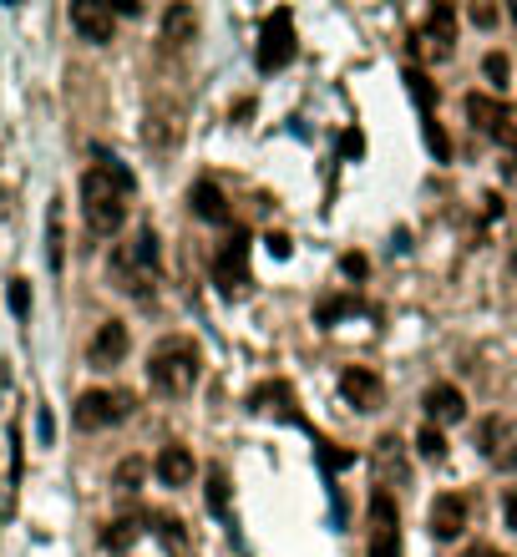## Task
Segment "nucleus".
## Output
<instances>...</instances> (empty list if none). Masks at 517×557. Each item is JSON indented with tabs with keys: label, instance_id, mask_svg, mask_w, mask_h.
<instances>
[{
	"label": "nucleus",
	"instance_id": "f257e3e1",
	"mask_svg": "<svg viewBox=\"0 0 517 557\" xmlns=\"http://www.w3.org/2000/svg\"><path fill=\"white\" fill-rule=\"evenodd\" d=\"M198 375H203V350L188 335H168L147 355V380H153L158 395H188Z\"/></svg>",
	"mask_w": 517,
	"mask_h": 557
},
{
	"label": "nucleus",
	"instance_id": "f03ea898",
	"mask_svg": "<svg viewBox=\"0 0 517 557\" xmlns=\"http://www.w3.org/2000/svg\"><path fill=\"white\" fill-rule=\"evenodd\" d=\"M127 188L107 173V168H87L82 173V213H87V228L97 233V238H112V233H122V223H127Z\"/></svg>",
	"mask_w": 517,
	"mask_h": 557
},
{
	"label": "nucleus",
	"instance_id": "7ed1b4c3",
	"mask_svg": "<svg viewBox=\"0 0 517 557\" xmlns=\"http://www.w3.org/2000/svg\"><path fill=\"white\" fill-rule=\"evenodd\" d=\"M112 274H117V284H122L127 294L147 299V279L158 274V233H153V228H137L127 244L112 254Z\"/></svg>",
	"mask_w": 517,
	"mask_h": 557
},
{
	"label": "nucleus",
	"instance_id": "20e7f679",
	"mask_svg": "<svg viewBox=\"0 0 517 557\" xmlns=\"http://www.w3.org/2000/svg\"><path fill=\"white\" fill-rule=\"evenodd\" d=\"M132 411H137V395L132 390H82L71 421H77V431H102V426L127 421Z\"/></svg>",
	"mask_w": 517,
	"mask_h": 557
},
{
	"label": "nucleus",
	"instance_id": "39448f33",
	"mask_svg": "<svg viewBox=\"0 0 517 557\" xmlns=\"http://www.w3.org/2000/svg\"><path fill=\"white\" fill-rule=\"evenodd\" d=\"M371 537H365V557H401V512H396V497L386 487L371 492Z\"/></svg>",
	"mask_w": 517,
	"mask_h": 557
},
{
	"label": "nucleus",
	"instance_id": "423d86ee",
	"mask_svg": "<svg viewBox=\"0 0 517 557\" xmlns=\"http://www.w3.org/2000/svg\"><path fill=\"white\" fill-rule=\"evenodd\" d=\"M467 117H472V132L492 137L497 147L517 152V112L497 97H482V92H467Z\"/></svg>",
	"mask_w": 517,
	"mask_h": 557
},
{
	"label": "nucleus",
	"instance_id": "0eeeda50",
	"mask_svg": "<svg viewBox=\"0 0 517 557\" xmlns=\"http://www.w3.org/2000/svg\"><path fill=\"white\" fill-rule=\"evenodd\" d=\"M406 92H411V102H416V112H421V132H426L431 157H436V163H452V137H447V127L436 122V92H431V82H426L421 66L406 71Z\"/></svg>",
	"mask_w": 517,
	"mask_h": 557
},
{
	"label": "nucleus",
	"instance_id": "6e6552de",
	"mask_svg": "<svg viewBox=\"0 0 517 557\" xmlns=\"http://www.w3.org/2000/svg\"><path fill=\"white\" fill-rule=\"evenodd\" d=\"M294 51H300V41H294V11L289 6H279L269 21H264V31H259V71L269 76V71H284L289 61H294Z\"/></svg>",
	"mask_w": 517,
	"mask_h": 557
},
{
	"label": "nucleus",
	"instance_id": "1a4fd4ad",
	"mask_svg": "<svg viewBox=\"0 0 517 557\" xmlns=\"http://www.w3.org/2000/svg\"><path fill=\"white\" fill-rule=\"evenodd\" d=\"M213 284L224 294H244V284H249V228H234L224 238V249L213 259Z\"/></svg>",
	"mask_w": 517,
	"mask_h": 557
},
{
	"label": "nucleus",
	"instance_id": "9d476101",
	"mask_svg": "<svg viewBox=\"0 0 517 557\" xmlns=\"http://www.w3.org/2000/svg\"><path fill=\"white\" fill-rule=\"evenodd\" d=\"M467 497L462 492H441L436 502H431V512H426V527H431V537L436 542H457L462 532H467Z\"/></svg>",
	"mask_w": 517,
	"mask_h": 557
},
{
	"label": "nucleus",
	"instance_id": "9b49d317",
	"mask_svg": "<svg viewBox=\"0 0 517 557\" xmlns=\"http://www.w3.org/2000/svg\"><path fill=\"white\" fill-rule=\"evenodd\" d=\"M340 395L355 406V411H381L386 406V385H381V375L376 370H365V365H350L345 375H340Z\"/></svg>",
	"mask_w": 517,
	"mask_h": 557
},
{
	"label": "nucleus",
	"instance_id": "f8f14e48",
	"mask_svg": "<svg viewBox=\"0 0 517 557\" xmlns=\"http://www.w3.org/2000/svg\"><path fill=\"white\" fill-rule=\"evenodd\" d=\"M477 446H482V456H487L497 471H517V431H512L502 416H492V421L477 426Z\"/></svg>",
	"mask_w": 517,
	"mask_h": 557
},
{
	"label": "nucleus",
	"instance_id": "ddd939ff",
	"mask_svg": "<svg viewBox=\"0 0 517 557\" xmlns=\"http://www.w3.org/2000/svg\"><path fill=\"white\" fill-rule=\"evenodd\" d=\"M127 350H132L127 325H122V320H107V325L92 335V345H87V365H92V370H112V365L127 360Z\"/></svg>",
	"mask_w": 517,
	"mask_h": 557
},
{
	"label": "nucleus",
	"instance_id": "4468645a",
	"mask_svg": "<svg viewBox=\"0 0 517 557\" xmlns=\"http://www.w3.org/2000/svg\"><path fill=\"white\" fill-rule=\"evenodd\" d=\"M71 26H77L82 41L107 46L112 31H117V16H112V6H102V0H77V6H71Z\"/></svg>",
	"mask_w": 517,
	"mask_h": 557
},
{
	"label": "nucleus",
	"instance_id": "2eb2a0df",
	"mask_svg": "<svg viewBox=\"0 0 517 557\" xmlns=\"http://www.w3.org/2000/svg\"><path fill=\"white\" fill-rule=\"evenodd\" d=\"M421 406H426V416H431V426H457V421H467V395L457 390V385H426V395H421Z\"/></svg>",
	"mask_w": 517,
	"mask_h": 557
},
{
	"label": "nucleus",
	"instance_id": "dca6fc26",
	"mask_svg": "<svg viewBox=\"0 0 517 557\" xmlns=\"http://www.w3.org/2000/svg\"><path fill=\"white\" fill-rule=\"evenodd\" d=\"M249 411H259V416H284V421H300V401H294V390H289V380H264V385H254L249 390Z\"/></svg>",
	"mask_w": 517,
	"mask_h": 557
},
{
	"label": "nucleus",
	"instance_id": "f3484780",
	"mask_svg": "<svg viewBox=\"0 0 517 557\" xmlns=\"http://www.w3.org/2000/svg\"><path fill=\"white\" fill-rule=\"evenodd\" d=\"M421 41H426V51H431L436 61H447V56L457 51V11H452V6H431Z\"/></svg>",
	"mask_w": 517,
	"mask_h": 557
},
{
	"label": "nucleus",
	"instance_id": "a211bd4d",
	"mask_svg": "<svg viewBox=\"0 0 517 557\" xmlns=\"http://www.w3.org/2000/svg\"><path fill=\"white\" fill-rule=\"evenodd\" d=\"M371 461H376V482L381 487H391V482H406L411 476V466H406V446L386 431V436H376V446H371Z\"/></svg>",
	"mask_w": 517,
	"mask_h": 557
},
{
	"label": "nucleus",
	"instance_id": "6ab92c4d",
	"mask_svg": "<svg viewBox=\"0 0 517 557\" xmlns=\"http://www.w3.org/2000/svg\"><path fill=\"white\" fill-rule=\"evenodd\" d=\"M153 471H158V482H163V487H188V482H193V451L173 441V446L158 451Z\"/></svg>",
	"mask_w": 517,
	"mask_h": 557
},
{
	"label": "nucleus",
	"instance_id": "aec40b11",
	"mask_svg": "<svg viewBox=\"0 0 517 557\" xmlns=\"http://www.w3.org/2000/svg\"><path fill=\"white\" fill-rule=\"evenodd\" d=\"M188 203H193V213L203 223H229V203H224V193H218V183H193Z\"/></svg>",
	"mask_w": 517,
	"mask_h": 557
},
{
	"label": "nucleus",
	"instance_id": "412c9836",
	"mask_svg": "<svg viewBox=\"0 0 517 557\" xmlns=\"http://www.w3.org/2000/svg\"><path fill=\"white\" fill-rule=\"evenodd\" d=\"M198 36V16H193V6H168L163 11V41L178 51V46H188Z\"/></svg>",
	"mask_w": 517,
	"mask_h": 557
},
{
	"label": "nucleus",
	"instance_id": "4be33fe9",
	"mask_svg": "<svg viewBox=\"0 0 517 557\" xmlns=\"http://www.w3.org/2000/svg\"><path fill=\"white\" fill-rule=\"evenodd\" d=\"M61 259H66V228H61V203L46 208V264L51 274H61Z\"/></svg>",
	"mask_w": 517,
	"mask_h": 557
},
{
	"label": "nucleus",
	"instance_id": "5701e85b",
	"mask_svg": "<svg viewBox=\"0 0 517 557\" xmlns=\"http://www.w3.org/2000/svg\"><path fill=\"white\" fill-rule=\"evenodd\" d=\"M203 502H208V512H213V517H229V471H224V466H208Z\"/></svg>",
	"mask_w": 517,
	"mask_h": 557
},
{
	"label": "nucleus",
	"instance_id": "b1692460",
	"mask_svg": "<svg viewBox=\"0 0 517 557\" xmlns=\"http://www.w3.org/2000/svg\"><path fill=\"white\" fill-rule=\"evenodd\" d=\"M355 309H360V304H355L350 294H330V299H320V309H315V325L330 330V325H340L345 314H355Z\"/></svg>",
	"mask_w": 517,
	"mask_h": 557
},
{
	"label": "nucleus",
	"instance_id": "393cba45",
	"mask_svg": "<svg viewBox=\"0 0 517 557\" xmlns=\"http://www.w3.org/2000/svg\"><path fill=\"white\" fill-rule=\"evenodd\" d=\"M137 537H142V522H137V517H117V522H107V532H102V542H107L112 552L132 547Z\"/></svg>",
	"mask_w": 517,
	"mask_h": 557
},
{
	"label": "nucleus",
	"instance_id": "a878e982",
	"mask_svg": "<svg viewBox=\"0 0 517 557\" xmlns=\"http://www.w3.org/2000/svg\"><path fill=\"white\" fill-rule=\"evenodd\" d=\"M416 451L426 461H447V436H441V426H421L416 431Z\"/></svg>",
	"mask_w": 517,
	"mask_h": 557
},
{
	"label": "nucleus",
	"instance_id": "bb28decb",
	"mask_svg": "<svg viewBox=\"0 0 517 557\" xmlns=\"http://www.w3.org/2000/svg\"><path fill=\"white\" fill-rule=\"evenodd\" d=\"M315 456H320V466L335 476V471H345V466H355V451H345V446H335V441H315Z\"/></svg>",
	"mask_w": 517,
	"mask_h": 557
},
{
	"label": "nucleus",
	"instance_id": "cd10ccee",
	"mask_svg": "<svg viewBox=\"0 0 517 557\" xmlns=\"http://www.w3.org/2000/svg\"><path fill=\"white\" fill-rule=\"evenodd\" d=\"M142 476H147V461H142V456H127V461L117 466V476H112V482H117L122 492H137V482H142Z\"/></svg>",
	"mask_w": 517,
	"mask_h": 557
},
{
	"label": "nucleus",
	"instance_id": "c85d7f7f",
	"mask_svg": "<svg viewBox=\"0 0 517 557\" xmlns=\"http://www.w3.org/2000/svg\"><path fill=\"white\" fill-rule=\"evenodd\" d=\"M482 71H487V82H492L497 92H507V76H512V66H507V56H502V51H492V56L482 61Z\"/></svg>",
	"mask_w": 517,
	"mask_h": 557
},
{
	"label": "nucleus",
	"instance_id": "c756f323",
	"mask_svg": "<svg viewBox=\"0 0 517 557\" xmlns=\"http://www.w3.org/2000/svg\"><path fill=\"white\" fill-rule=\"evenodd\" d=\"M153 522H158V537H163L173 552H183V527H178V517H168V512H163V517H153Z\"/></svg>",
	"mask_w": 517,
	"mask_h": 557
},
{
	"label": "nucleus",
	"instance_id": "7c9ffc66",
	"mask_svg": "<svg viewBox=\"0 0 517 557\" xmlns=\"http://www.w3.org/2000/svg\"><path fill=\"white\" fill-rule=\"evenodd\" d=\"M11 309H16V320L31 314V284L26 279H11Z\"/></svg>",
	"mask_w": 517,
	"mask_h": 557
},
{
	"label": "nucleus",
	"instance_id": "2f4dec72",
	"mask_svg": "<svg viewBox=\"0 0 517 557\" xmlns=\"http://www.w3.org/2000/svg\"><path fill=\"white\" fill-rule=\"evenodd\" d=\"M264 254L269 259H289L294 254V238L289 233H264Z\"/></svg>",
	"mask_w": 517,
	"mask_h": 557
},
{
	"label": "nucleus",
	"instance_id": "473e14b6",
	"mask_svg": "<svg viewBox=\"0 0 517 557\" xmlns=\"http://www.w3.org/2000/svg\"><path fill=\"white\" fill-rule=\"evenodd\" d=\"M360 152H365V137H360V127H350L340 137V157H360Z\"/></svg>",
	"mask_w": 517,
	"mask_h": 557
},
{
	"label": "nucleus",
	"instance_id": "72a5a7b5",
	"mask_svg": "<svg viewBox=\"0 0 517 557\" xmlns=\"http://www.w3.org/2000/svg\"><path fill=\"white\" fill-rule=\"evenodd\" d=\"M340 269H345L350 279H365V269H371V264H365L360 254H345V259H340Z\"/></svg>",
	"mask_w": 517,
	"mask_h": 557
},
{
	"label": "nucleus",
	"instance_id": "f704fd0d",
	"mask_svg": "<svg viewBox=\"0 0 517 557\" xmlns=\"http://www.w3.org/2000/svg\"><path fill=\"white\" fill-rule=\"evenodd\" d=\"M502 522H507V532H517V492L502 497Z\"/></svg>",
	"mask_w": 517,
	"mask_h": 557
},
{
	"label": "nucleus",
	"instance_id": "c9c22d12",
	"mask_svg": "<svg viewBox=\"0 0 517 557\" xmlns=\"http://www.w3.org/2000/svg\"><path fill=\"white\" fill-rule=\"evenodd\" d=\"M472 26H497V11L492 6H472Z\"/></svg>",
	"mask_w": 517,
	"mask_h": 557
},
{
	"label": "nucleus",
	"instance_id": "e433bc0d",
	"mask_svg": "<svg viewBox=\"0 0 517 557\" xmlns=\"http://www.w3.org/2000/svg\"><path fill=\"white\" fill-rule=\"evenodd\" d=\"M36 431H41V441L51 446V436H56V421H51V411H41V416H36Z\"/></svg>",
	"mask_w": 517,
	"mask_h": 557
},
{
	"label": "nucleus",
	"instance_id": "4c0bfd02",
	"mask_svg": "<svg viewBox=\"0 0 517 557\" xmlns=\"http://www.w3.org/2000/svg\"><path fill=\"white\" fill-rule=\"evenodd\" d=\"M467 557H502V552H492V547H477V552H467Z\"/></svg>",
	"mask_w": 517,
	"mask_h": 557
}]
</instances>
